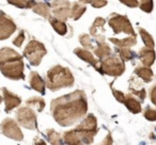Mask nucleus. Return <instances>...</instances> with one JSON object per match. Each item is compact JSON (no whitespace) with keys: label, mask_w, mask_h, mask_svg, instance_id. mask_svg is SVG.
Segmentation results:
<instances>
[{"label":"nucleus","mask_w":156,"mask_h":145,"mask_svg":"<svg viewBox=\"0 0 156 145\" xmlns=\"http://www.w3.org/2000/svg\"><path fill=\"white\" fill-rule=\"evenodd\" d=\"M52 116L59 125L66 127L71 126L78 119H83L88 111V102L83 91L77 90L56 98L50 105Z\"/></svg>","instance_id":"obj_1"},{"label":"nucleus","mask_w":156,"mask_h":145,"mask_svg":"<svg viewBox=\"0 0 156 145\" xmlns=\"http://www.w3.org/2000/svg\"><path fill=\"white\" fill-rule=\"evenodd\" d=\"M0 71L12 80L25 79L24 62L18 52L9 47L0 49Z\"/></svg>","instance_id":"obj_2"},{"label":"nucleus","mask_w":156,"mask_h":145,"mask_svg":"<svg viewBox=\"0 0 156 145\" xmlns=\"http://www.w3.org/2000/svg\"><path fill=\"white\" fill-rule=\"evenodd\" d=\"M74 85V76L69 68L56 65L47 71L46 87L51 91H58L63 88H71Z\"/></svg>","instance_id":"obj_3"},{"label":"nucleus","mask_w":156,"mask_h":145,"mask_svg":"<svg viewBox=\"0 0 156 145\" xmlns=\"http://www.w3.org/2000/svg\"><path fill=\"white\" fill-rule=\"evenodd\" d=\"M73 131L80 140L81 144L83 143L91 144L98 132V123H96V119L94 117V115H88L75 129H73Z\"/></svg>","instance_id":"obj_4"},{"label":"nucleus","mask_w":156,"mask_h":145,"mask_svg":"<svg viewBox=\"0 0 156 145\" xmlns=\"http://www.w3.org/2000/svg\"><path fill=\"white\" fill-rule=\"evenodd\" d=\"M125 71V64L117 56H109L101 62L100 71L111 77H119Z\"/></svg>","instance_id":"obj_5"},{"label":"nucleus","mask_w":156,"mask_h":145,"mask_svg":"<svg viewBox=\"0 0 156 145\" xmlns=\"http://www.w3.org/2000/svg\"><path fill=\"white\" fill-rule=\"evenodd\" d=\"M46 54L47 51H46L45 46L35 40L29 42L24 50V56L28 59L30 64L33 66H37Z\"/></svg>","instance_id":"obj_6"},{"label":"nucleus","mask_w":156,"mask_h":145,"mask_svg":"<svg viewBox=\"0 0 156 145\" xmlns=\"http://www.w3.org/2000/svg\"><path fill=\"white\" fill-rule=\"evenodd\" d=\"M108 24L115 34L123 32L128 35H132V36H136L135 30H134V28H133L132 24H130L129 19L127 18V16L113 13L112 15L109 17Z\"/></svg>","instance_id":"obj_7"},{"label":"nucleus","mask_w":156,"mask_h":145,"mask_svg":"<svg viewBox=\"0 0 156 145\" xmlns=\"http://www.w3.org/2000/svg\"><path fill=\"white\" fill-rule=\"evenodd\" d=\"M16 117H17L18 123L23 127L30 130L37 129V115H35L34 111L29 107H22L20 109H18L16 112Z\"/></svg>","instance_id":"obj_8"},{"label":"nucleus","mask_w":156,"mask_h":145,"mask_svg":"<svg viewBox=\"0 0 156 145\" xmlns=\"http://www.w3.org/2000/svg\"><path fill=\"white\" fill-rule=\"evenodd\" d=\"M1 131L5 136L10 139H13L16 141H22L24 139V134H23L22 130L20 129L17 123L12 119H5V121L0 125Z\"/></svg>","instance_id":"obj_9"},{"label":"nucleus","mask_w":156,"mask_h":145,"mask_svg":"<svg viewBox=\"0 0 156 145\" xmlns=\"http://www.w3.org/2000/svg\"><path fill=\"white\" fill-rule=\"evenodd\" d=\"M16 31V25L11 17L0 12V41L7 40Z\"/></svg>","instance_id":"obj_10"},{"label":"nucleus","mask_w":156,"mask_h":145,"mask_svg":"<svg viewBox=\"0 0 156 145\" xmlns=\"http://www.w3.org/2000/svg\"><path fill=\"white\" fill-rule=\"evenodd\" d=\"M51 9L55 17L65 22L71 14V3L66 0H54L51 2Z\"/></svg>","instance_id":"obj_11"},{"label":"nucleus","mask_w":156,"mask_h":145,"mask_svg":"<svg viewBox=\"0 0 156 145\" xmlns=\"http://www.w3.org/2000/svg\"><path fill=\"white\" fill-rule=\"evenodd\" d=\"M3 92V99L5 102V112H10L11 110H13L14 108L18 107L22 104V98L16 96L15 94L11 93L10 91H8L5 88L2 89Z\"/></svg>","instance_id":"obj_12"},{"label":"nucleus","mask_w":156,"mask_h":145,"mask_svg":"<svg viewBox=\"0 0 156 145\" xmlns=\"http://www.w3.org/2000/svg\"><path fill=\"white\" fill-rule=\"evenodd\" d=\"M139 58H140L141 62H142V64L144 65V66L150 67L154 64L156 54L153 49L147 48V47H143V48H141L140 51H139Z\"/></svg>","instance_id":"obj_13"},{"label":"nucleus","mask_w":156,"mask_h":145,"mask_svg":"<svg viewBox=\"0 0 156 145\" xmlns=\"http://www.w3.org/2000/svg\"><path fill=\"white\" fill-rule=\"evenodd\" d=\"M29 82H30V85L33 90H35L37 92L41 94L45 93V85L46 83L44 82V80L41 78L39 74L37 71H31L30 76H29Z\"/></svg>","instance_id":"obj_14"},{"label":"nucleus","mask_w":156,"mask_h":145,"mask_svg":"<svg viewBox=\"0 0 156 145\" xmlns=\"http://www.w3.org/2000/svg\"><path fill=\"white\" fill-rule=\"evenodd\" d=\"M74 52H75L76 56L79 57L81 60H83L85 62L91 64L92 66L95 67V68L100 71V67H98V60L94 58L92 52H90L88 49H81V48H76V49L74 50Z\"/></svg>","instance_id":"obj_15"},{"label":"nucleus","mask_w":156,"mask_h":145,"mask_svg":"<svg viewBox=\"0 0 156 145\" xmlns=\"http://www.w3.org/2000/svg\"><path fill=\"white\" fill-rule=\"evenodd\" d=\"M109 41H110L112 44H115V46L121 47V48H129L137 44L136 36H128V37H125V39H122V40L115 39V37H110Z\"/></svg>","instance_id":"obj_16"},{"label":"nucleus","mask_w":156,"mask_h":145,"mask_svg":"<svg viewBox=\"0 0 156 145\" xmlns=\"http://www.w3.org/2000/svg\"><path fill=\"white\" fill-rule=\"evenodd\" d=\"M124 105L126 106V108L130 111L132 113L136 114V113H140L141 112V105L136 98L133 95L128 94V95H125V102H124Z\"/></svg>","instance_id":"obj_17"},{"label":"nucleus","mask_w":156,"mask_h":145,"mask_svg":"<svg viewBox=\"0 0 156 145\" xmlns=\"http://www.w3.org/2000/svg\"><path fill=\"white\" fill-rule=\"evenodd\" d=\"M135 74L138 77H140L144 82L149 83L153 79V71L150 69V67L147 66H138L135 69Z\"/></svg>","instance_id":"obj_18"},{"label":"nucleus","mask_w":156,"mask_h":145,"mask_svg":"<svg viewBox=\"0 0 156 145\" xmlns=\"http://www.w3.org/2000/svg\"><path fill=\"white\" fill-rule=\"evenodd\" d=\"M49 19V22L50 25L52 26V28L55 29V31H56L57 33H59L60 35H65L67 32V26L65 25V22H63V20H60L58 19V18L56 17H49L48 18Z\"/></svg>","instance_id":"obj_19"},{"label":"nucleus","mask_w":156,"mask_h":145,"mask_svg":"<svg viewBox=\"0 0 156 145\" xmlns=\"http://www.w3.org/2000/svg\"><path fill=\"white\" fill-rule=\"evenodd\" d=\"M94 52H95V54L98 56V58L105 59V58H107V57L110 56L112 50H111L110 46L104 42V43H98L96 48H94Z\"/></svg>","instance_id":"obj_20"},{"label":"nucleus","mask_w":156,"mask_h":145,"mask_svg":"<svg viewBox=\"0 0 156 145\" xmlns=\"http://www.w3.org/2000/svg\"><path fill=\"white\" fill-rule=\"evenodd\" d=\"M87 8L85 5H81L80 3L74 2L71 7V14H69V17L73 18L74 20H77L83 15V13L86 12Z\"/></svg>","instance_id":"obj_21"},{"label":"nucleus","mask_w":156,"mask_h":145,"mask_svg":"<svg viewBox=\"0 0 156 145\" xmlns=\"http://www.w3.org/2000/svg\"><path fill=\"white\" fill-rule=\"evenodd\" d=\"M32 11L34 13L39 14L41 15L42 17L44 18H49L50 15V9H49V5L47 3H44V2H37L35 5L32 8Z\"/></svg>","instance_id":"obj_22"},{"label":"nucleus","mask_w":156,"mask_h":145,"mask_svg":"<svg viewBox=\"0 0 156 145\" xmlns=\"http://www.w3.org/2000/svg\"><path fill=\"white\" fill-rule=\"evenodd\" d=\"M27 106L33 107L37 109L39 112H41L44 108H45V102L42 97H31L26 102Z\"/></svg>","instance_id":"obj_23"},{"label":"nucleus","mask_w":156,"mask_h":145,"mask_svg":"<svg viewBox=\"0 0 156 145\" xmlns=\"http://www.w3.org/2000/svg\"><path fill=\"white\" fill-rule=\"evenodd\" d=\"M139 33H140L141 39H142V41H143V43H144L145 47L153 49L154 46H155V42H154L152 35L150 34V33L147 32V30H144V29H142V28H139Z\"/></svg>","instance_id":"obj_24"},{"label":"nucleus","mask_w":156,"mask_h":145,"mask_svg":"<svg viewBox=\"0 0 156 145\" xmlns=\"http://www.w3.org/2000/svg\"><path fill=\"white\" fill-rule=\"evenodd\" d=\"M63 138H64L65 144L67 145H81L80 140L78 139V136H76L73 130H69V131L65 132Z\"/></svg>","instance_id":"obj_25"},{"label":"nucleus","mask_w":156,"mask_h":145,"mask_svg":"<svg viewBox=\"0 0 156 145\" xmlns=\"http://www.w3.org/2000/svg\"><path fill=\"white\" fill-rule=\"evenodd\" d=\"M47 136L49 139V142L52 145H61L62 144V138H61V134L58 133L57 131H55L54 129H48L46 131Z\"/></svg>","instance_id":"obj_26"},{"label":"nucleus","mask_w":156,"mask_h":145,"mask_svg":"<svg viewBox=\"0 0 156 145\" xmlns=\"http://www.w3.org/2000/svg\"><path fill=\"white\" fill-rule=\"evenodd\" d=\"M119 51V56H120V59H121L123 62L125 61H130L136 57V54L134 51L129 49V48H120L118 49Z\"/></svg>","instance_id":"obj_27"},{"label":"nucleus","mask_w":156,"mask_h":145,"mask_svg":"<svg viewBox=\"0 0 156 145\" xmlns=\"http://www.w3.org/2000/svg\"><path fill=\"white\" fill-rule=\"evenodd\" d=\"M105 22H106V20H105L104 18H102V17L95 18V20H94L93 25H92V27L90 28V34H91L92 36H93L94 34H96V30H98V29L104 30Z\"/></svg>","instance_id":"obj_28"},{"label":"nucleus","mask_w":156,"mask_h":145,"mask_svg":"<svg viewBox=\"0 0 156 145\" xmlns=\"http://www.w3.org/2000/svg\"><path fill=\"white\" fill-rule=\"evenodd\" d=\"M153 7H154L153 0H139V8L143 12L151 13L153 11Z\"/></svg>","instance_id":"obj_29"},{"label":"nucleus","mask_w":156,"mask_h":145,"mask_svg":"<svg viewBox=\"0 0 156 145\" xmlns=\"http://www.w3.org/2000/svg\"><path fill=\"white\" fill-rule=\"evenodd\" d=\"M79 42L86 48V49H93L94 46L92 45V41L88 34H81L79 36Z\"/></svg>","instance_id":"obj_30"},{"label":"nucleus","mask_w":156,"mask_h":145,"mask_svg":"<svg viewBox=\"0 0 156 145\" xmlns=\"http://www.w3.org/2000/svg\"><path fill=\"white\" fill-rule=\"evenodd\" d=\"M129 90L134 95L138 96L142 102L145 99V97H147V91H145V89L143 87H140L139 89H135V88H133V87H129Z\"/></svg>","instance_id":"obj_31"},{"label":"nucleus","mask_w":156,"mask_h":145,"mask_svg":"<svg viewBox=\"0 0 156 145\" xmlns=\"http://www.w3.org/2000/svg\"><path fill=\"white\" fill-rule=\"evenodd\" d=\"M144 117L150 122H155L156 121V110L147 107L144 111Z\"/></svg>","instance_id":"obj_32"},{"label":"nucleus","mask_w":156,"mask_h":145,"mask_svg":"<svg viewBox=\"0 0 156 145\" xmlns=\"http://www.w3.org/2000/svg\"><path fill=\"white\" fill-rule=\"evenodd\" d=\"M10 5H13L20 9H26L27 0H7Z\"/></svg>","instance_id":"obj_33"},{"label":"nucleus","mask_w":156,"mask_h":145,"mask_svg":"<svg viewBox=\"0 0 156 145\" xmlns=\"http://www.w3.org/2000/svg\"><path fill=\"white\" fill-rule=\"evenodd\" d=\"M24 41H25V32L22 30L20 32V34H18L17 36L13 40V44L15 46H17V47H20V46H22V44L24 43Z\"/></svg>","instance_id":"obj_34"},{"label":"nucleus","mask_w":156,"mask_h":145,"mask_svg":"<svg viewBox=\"0 0 156 145\" xmlns=\"http://www.w3.org/2000/svg\"><path fill=\"white\" fill-rule=\"evenodd\" d=\"M111 90H112V94L115 95V99H117L119 102L124 104V102H125V95H124L123 92L118 91V90H115V89H112V88H111Z\"/></svg>","instance_id":"obj_35"},{"label":"nucleus","mask_w":156,"mask_h":145,"mask_svg":"<svg viewBox=\"0 0 156 145\" xmlns=\"http://www.w3.org/2000/svg\"><path fill=\"white\" fill-rule=\"evenodd\" d=\"M91 5L95 9H101V8L105 7L107 5V0H92Z\"/></svg>","instance_id":"obj_36"},{"label":"nucleus","mask_w":156,"mask_h":145,"mask_svg":"<svg viewBox=\"0 0 156 145\" xmlns=\"http://www.w3.org/2000/svg\"><path fill=\"white\" fill-rule=\"evenodd\" d=\"M123 5H127L129 8H137L139 5V1L138 0H120Z\"/></svg>","instance_id":"obj_37"},{"label":"nucleus","mask_w":156,"mask_h":145,"mask_svg":"<svg viewBox=\"0 0 156 145\" xmlns=\"http://www.w3.org/2000/svg\"><path fill=\"white\" fill-rule=\"evenodd\" d=\"M150 98L151 102L156 106V85H153L150 90Z\"/></svg>","instance_id":"obj_38"},{"label":"nucleus","mask_w":156,"mask_h":145,"mask_svg":"<svg viewBox=\"0 0 156 145\" xmlns=\"http://www.w3.org/2000/svg\"><path fill=\"white\" fill-rule=\"evenodd\" d=\"M98 145H112V138H111L110 133L107 134V136L105 138V140Z\"/></svg>","instance_id":"obj_39"},{"label":"nucleus","mask_w":156,"mask_h":145,"mask_svg":"<svg viewBox=\"0 0 156 145\" xmlns=\"http://www.w3.org/2000/svg\"><path fill=\"white\" fill-rule=\"evenodd\" d=\"M35 3H37V1H35V0H27L26 9H32V8L35 5Z\"/></svg>","instance_id":"obj_40"},{"label":"nucleus","mask_w":156,"mask_h":145,"mask_svg":"<svg viewBox=\"0 0 156 145\" xmlns=\"http://www.w3.org/2000/svg\"><path fill=\"white\" fill-rule=\"evenodd\" d=\"M34 145H46V143L44 142V140H42V139H37V140L34 141Z\"/></svg>","instance_id":"obj_41"},{"label":"nucleus","mask_w":156,"mask_h":145,"mask_svg":"<svg viewBox=\"0 0 156 145\" xmlns=\"http://www.w3.org/2000/svg\"><path fill=\"white\" fill-rule=\"evenodd\" d=\"M92 0H79V2L81 3H91Z\"/></svg>","instance_id":"obj_42"},{"label":"nucleus","mask_w":156,"mask_h":145,"mask_svg":"<svg viewBox=\"0 0 156 145\" xmlns=\"http://www.w3.org/2000/svg\"><path fill=\"white\" fill-rule=\"evenodd\" d=\"M1 102H2V97L0 96V104H1Z\"/></svg>","instance_id":"obj_43"}]
</instances>
